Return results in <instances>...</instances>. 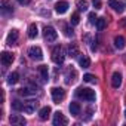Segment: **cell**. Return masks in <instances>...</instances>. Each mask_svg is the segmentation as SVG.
<instances>
[{
	"label": "cell",
	"instance_id": "4dcf8cb0",
	"mask_svg": "<svg viewBox=\"0 0 126 126\" xmlns=\"http://www.w3.org/2000/svg\"><path fill=\"white\" fill-rule=\"evenodd\" d=\"M64 34H65L67 37H73L74 33H73V30H71L70 27H65V28H64Z\"/></svg>",
	"mask_w": 126,
	"mask_h": 126
},
{
	"label": "cell",
	"instance_id": "6da1fadb",
	"mask_svg": "<svg viewBox=\"0 0 126 126\" xmlns=\"http://www.w3.org/2000/svg\"><path fill=\"white\" fill-rule=\"evenodd\" d=\"M65 59V50L62 46H55L53 50H52V61L55 62V64H62Z\"/></svg>",
	"mask_w": 126,
	"mask_h": 126
},
{
	"label": "cell",
	"instance_id": "30bf717a",
	"mask_svg": "<svg viewBox=\"0 0 126 126\" xmlns=\"http://www.w3.org/2000/svg\"><path fill=\"white\" fill-rule=\"evenodd\" d=\"M108 5H110L116 12H119V14L125 12V5H123L122 2H117V0H108Z\"/></svg>",
	"mask_w": 126,
	"mask_h": 126
},
{
	"label": "cell",
	"instance_id": "277c9868",
	"mask_svg": "<svg viewBox=\"0 0 126 126\" xmlns=\"http://www.w3.org/2000/svg\"><path fill=\"white\" fill-rule=\"evenodd\" d=\"M43 37H45V40H47V42H55L56 40V37H58V33L55 31V28L53 27H45V30H43Z\"/></svg>",
	"mask_w": 126,
	"mask_h": 126
},
{
	"label": "cell",
	"instance_id": "2e32d148",
	"mask_svg": "<svg viewBox=\"0 0 126 126\" xmlns=\"http://www.w3.org/2000/svg\"><path fill=\"white\" fill-rule=\"evenodd\" d=\"M49 114H50V107H49V105L40 108V111H39V117H40V120H47Z\"/></svg>",
	"mask_w": 126,
	"mask_h": 126
},
{
	"label": "cell",
	"instance_id": "4316f807",
	"mask_svg": "<svg viewBox=\"0 0 126 126\" xmlns=\"http://www.w3.org/2000/svg\"><path fill=\"white\" fill-rule=\"evenodd\" d=\"M2 11H3V14L12 12V6L9 5V2H6V0H3V2H2Z\"/></svg>",
	"mask_w": 126,
	"mask_h": 126
},
{
	"label": "cell",
	"instance_id": "7c38bea8",
	"mask_svg": "<svg viewBox=\"0 0 126 126\" xmlns=\"http://www.w3.org/2000/svg\"><path fill=\"white\" fill-rule=\"evenodd\" d=\"M111 85H113V88H116V89H119L120 88V85H122V74L120 73H114L113 74V77H111Z\"/></svg>",
	"mask_w": 126,
	"mask_h": 126
},
{
	"label": "cell",
	"instance_id": "ac0fdd59",
	"mask_svg": "<svg viewBox=\"0 0 126 126\" xmlns=\"http://www.w3.org/2000/svg\"><path fill=\"white\" fill-rule=\"evenodd\" d=\"M37 34H39L37 25H36V24H30V27H28V37H30V39H36Z\"/></svg>",
	"mask_w": 126,
	"mask_h": 126
},
{
	"label": "cell",
	"instance_id": "83f0119b",
	"mask_svg": "<svg viewBox=\"0 0 126 126\" xmlns=\"http://www.w3.org/2000/svg\"><path fill=\"white\" fill-rule=\"evenodd\" d=\"M83 80H85L86 83H96V77H95L94 74H85V76H83Z\"/></svg>",
	"mask_w": 126,
	"mask_h": 126
},
{
	"label": "cell",
	"instance_id": "1f68e13d",
	"mask_svg": "<svg viewBox=\"0 0 126 126\" xmlns=\"http://www.w3.org/2000/svg\"><path fill=\"white\" fill-rule=\"evenodd\" d=\"M94 8H95V9H99V8H101V3L98 2V0H94Z\"/></svg>",
	"mask_w": 126,
	"mask_h": 126
},
{
	"label": "cell",
	"instance_id": "8fae6325",
	"mask_svg": "<svg viewBox=\"0 0 126 126\" xmlns=\"http://www.w3.org/2000/svg\"><path fill=\"white\" fill-rule=\"evenodd\" d=\"M0 58H2V64L3 65H11L14 62V55L9 53V52H3L2 55H0Z\"/></svg>",
	"mask_w": 126,
	"mask_h": 126
},
{
	"label": "cell",
	"instance_id": "f1b7e54d",
	"mask_svg": "<svg viewBox=\"0 0 126 126\" xmlns=\"http://www.w3.org/2000/svg\"><path fill=\"white\" fill-rule=\"evenodd\" d=\"M79 21H80L79 14H73V15H71V24H73V25H77V24H79Z\"/></svg>",
	"mask_w": 126,
	"mask_h": 126
},
{
	"label": "cell",
	"instance_id": "ba28073f",
	"mask_svg": "<svg viewBox=\"0 0 126 126\" xmlns=\"http://www.w3.org/2000/svg\"><path fill=\"white\" fill-rule=\"evenodd\" d=\"M76 79H77V71L73 70V68H68V70L65 71V82H67L68 85H71V83L76 82Z\"/></svg>",
	"mask_w": 126,
	"mask_h": 126
},
{
	"label": "cell",
	"instance_id": "9c48e42d",
	"mask_svg": "<svg viewBox=\"0 0 126 126\" xmlns=\"http://www.w3.org/2000/svg\"><path fill=\"white\" fill-rule=\"evenodd\" d=\"M68 3L67 2H64V0H61V2H58L56 5H55V11L59 14V15H62V14H65L67 11H68Z\"/></svg>",
	"mask_w": 126,
	"mask_h": 126
},
{
	"label": "cell",
	"instance_id": "5bb4252c",
	"mask_svg": "<svg viewBox=\"0 0 126 126\" xmlns=\"http://www.w3.org/2000/svg\"><path fill=\"white\" fill-rule=\"evenodd\" d=\"M37 91H36V86H24L22 89H19V94L21 95H34Z\"/></svg>",
	"mask_w": 126,
	"mask_h": 126
},
{
	"label": "cell",
	"instance_id": "4fadbf2b",
	"mask_svg": "<svg viewBox=\"0 0 126 126\" xmlns=\"http://www.w3.org/2000/svg\"><path fill=\"white\" fill-rule=\"evenodd\" d=\"M16 40H18V30H11L9 34H8V37H6L8 45H14Z\"/></svg>",
	"mask_w": 126,
	"mask_h": 126
},
{
	"label": "cell",
	"instance_id": "7a4b0ae2",
	"mask_svg": "<svg viewBox=\"0 0 126 126\" xmlns=\"http://www.w3.org/2000/svg\"><path fill=\"white\" fill-rule=\"evenodd\" d=\"M77 96L80 99L85 101H95V91H92L91 88H79L77 89Z\"/></svg>",
	"mask_w": 126,
	"mask_h": 126
},
{
	"label": "cell",
	"instance_id": "d6986e66",
	"mask_svg": "<svg viewBox=\"0 0 126 126\" xmlns=\"http://www.w3.org/2000/svg\"><path fill=\"white\" fill-rule=\"evenodd\" d=\"M39 73H40L43 82H46V80L49 79V71H47V67H46V65H40V67H39Z\"/></svg>",
	"mask_w": 126,
	"mask_h": 126
},
{
	"label": "cell",
	"instance_id": "e0dca14e",
	"mask_svg": "<svg viewBox=\"0 0 126 126\" xmlns=\"http://www.w3.org/2000/svg\"><path fill=\"white\" fill-rule=\"evenodd\" d=\"M11 123H14V125H25V119L22 116L14 114V116H11Z\"/></svg>",
	"mask_w": 126,
	"mask_h": 126
},
{
	"label": "cell",
	"instance_id": "3957f363",
	"mask_svg": "<svg viewBox=\"0 0 126 126\" xmlns=\"http://www.w3.org/2000/svg\"><path fill=\"white\" fill-rule=\"evenodd\" d=\"M50 95H52V99L58 104V102H61L62 99L65 98V91L62 89V88H52Z\"/></svg>",
	"mask_w": 126,
	"mask_h": 126
},
{
	"label": "cell",
	"instance_id": "5b68a950",
	"mask_svg": "<svg viewBox=\"0 0 126 126\" xmlns=\"http://www.w3.org/2000/svg\"><path fill=\"white\" fill-rule=\"evenodd\" d=\"M28 55H30L31 59H37V61L43 59V52H42V47L40 46H31L28 49Z\"/></svg>",
	"mask_w": 126,
	"mask_h": 126
},
{
	"label": "cell",
	"instance_id": "484cf974",
	"mask_svg": "<svg viewBox=\"0 0 126 126\" xmlns=\"http://www.w3.org/2000/svg\"><path fill=\"white\" fill-rule=\"evenodd\" d=\"M12 108H14L15 111H24V102H21V101H14V102H12Z\"/></svg>",
	"mask_w": 126,
	"mask_h": 126
},
{
	"label": "cell",
	"instance_id": "836d02e7",
	"mask_svg": "<svg viewBox=\"0 0 126 126\" xmlns=\"http://www.w3.org/2000/svg\"><path fill=\"white\" fill-rule=\"evenodd\" d=\"M125 116H126V111H125Z\"/></svg>",
	"mask_w": 126,
	"mask_h": 126
},
{
	"label": "cell",
	"instance_id": "d4e9b609",
	"mask_svg": "<svg viewBox=\"0 0 126 126\" xmlns=\"http://www.w3.org/2000/svg\"><path fill=\"white\" fill-rule=\"evenodd\" d=\"M88 6H89V3L86 2V0H77V8H79V11H88Z\"/></svg>",
	"mask_w": 126,
	"mask_h": 126
},
{
	"label": "cell",
	"instance_id": "ffe728a7",
	"mask_svg": "<svg viewBox=\"0 0 126 126\" xmlns=\"http://www.w3.org/2000/svg\"><path fill=\"white\" fill-rule=\"evenodd\" d=\"M18 80H19V74H18L16 71L11 73V74L8 76V83H9V85H15V83H18Z\"/></svg>",
	"mask_w": 126,
	"mask_h": 126
},
{
	"label": "cell",
	"instance_id": "9a60e30c",
	"mask_svg": "<svg viewBox=\"0 0 126 126\" xmlns=\"http://www.w3.org/2000/svg\"><path fill=\"white\" fill-rule=\"evenodd\" d=\"M68 110H70L71 116L77 117V116L80 114V105H79V102H71V104H70V107H68Z\"/></svg>",
	"mask_w": 126,
	"mask_h": 126
},
{
	"label": "cell",
	"instance_id": "f546056e",
	"mask_svg": "<svg viewBox=\"0 0 126 126\" xmlns=\"http://www.w3.org/2000/svg\"><path fill=\"white\" fill-rule=\"evenodd\" d=\"M96 15H95V12H91L89 14V21H91V24H96Z\"/></svg>",
	"mask_w": 126,
	"mask_h": 126
},
{
	"label": "cell",
	"instance_id": "44dd1931",
	"mask_svg": "<svg viewBox=\"0 0 126 126\" xmlns=\"http://www.w3.org/2000/svg\"><path fill=\"white\" fill-rule=\"evenodd\" d=\"M79 64H80V67H83V68H89L91 59H89L86 55H83V56H80V59H79Z\"/></svg>",
	"mask_w": 126,
	"mask_h": 126
},
{
	"label": "cell",
	"instance_id": "d6a6232c",
	"mask_svg": "<svg viewBox=\"0 0 126 126\" xmlns=\"http://www.w3.org/2000/svg\"><path fill=\"white\" fill-rule=\"evenodd\" d=\"M18 2H19L21 5H28V3H30V0H18Z\"/></svg>",
	"mask_w": 126,
	"mask_h": 126
},
{
	"label": "cell",
	"instance_id": "8992f818",
	"mask_svg": "<svg viewBox=\"0 0 126 126\" xmlns=\"http://www.w3.org/2000/svg\"><path fill=\"white\" fill-rule=\"evenodd\" d=\"M67 123H68L67 117L62 114L61 111H56V113L53 114V125H55V126H65Z\"/></svg>",
	"mask_w": 126,
	"mask_h": 126
},
{
	"label": "cell",
	"instance_id": "cb8c5ba5",
	"mask_svg": "<svg viewBox=\"0 0 126 126\" xmlns=\"http://www.w3.org/2000/svg\"><path fill=\"white\" fill-rule=\"evenodd\" d=\"M68 55L73 56V58H76V56L79 55V49H77L76 45H70V46H68Z\"/></svg>",
	"mask_w": 126,
	"mask_h": 126
},
{
	"label": "cell",
	"instance_id": "7402d4cb",
	"mask_svg": "<svg viewBox=\"0 0 126 126\" xmlns=\"http://www.w3.org/2000/svg\"><path fill=\"white\" fill-rule=\"evenodd\" d=\"M114 46H116L117 49H123V47H125V39H123L122 36H117V37L114 39Z\"/></svg>",
	"mask_w": 126,
	"mask_h": 126
},
{
	"label": "cell",
	"instance_id": "52a82bcc",
	"mask_svg": "<svg viewBox=\"0 0 126 126\" xmlns=\"http://www.w3.org/2000/svg\"><path fill=\"white\" fill-rule=\"evenodd\" d=\"M37 105H39V102H37V101L30 99V101L24 102V111H25V113H28V114H31V113H34V111H36Z\"/></svg>",
	"mask_w": 126,
	"mask_h": 126
},
{
	"label": "cell",
	"instance_id": "603a6c76",
	"mask_svg": "<svg viewBox=\"0 0 126 126\" xmlns=\"http://www.w3.org/2000/svg\"><path fill=\"white\" fill-rule=\"evenodd\" d=\"M105 25H107V19H105V18H98V19H96V28H98L99 31H102V30L105 28Z\"/></svg>",
	"mask_w": 126,
	"mask_h": 126
}]
</instances>
